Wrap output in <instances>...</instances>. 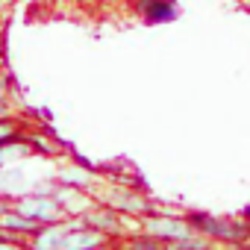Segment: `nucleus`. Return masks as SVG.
<instances>
[{"label": "nucleus", "instance_id": "nucleus-17", "mask_svg": "<svg viewBox=\"0 0 250 250\" xmlns=\"http://www.w3.org/2000/svg\"><path fill=\"white\" fill-rule=\"evenodd\" d=\"M241 218H250V206H244V209H241Z\"/></svg>", "mask_w": 250, "mask_h": 250}, {"label": "nucleus", "instance_id": "nucleus-3", "mask_svg": "<svg viewBox=\"0 0 250 250\" xmlns=\"http://www.w3.org/2000/svg\"><path fill=\"white\" fill-rule=\"evenodd\" d=\"M142 229L150 232V235H156L162 244H171V241H177V238H183V235L191 232V227H188L186 218H180V215H165V212H156V209L145 215Z\"/></svg>", "mask_w": 250, "mask_h": 250}, {"label": "nucleus", "instance_id": "nucleus-10", "mask_svg": "<svg viewBox=\"0 0 250 250\" xmlns=\"http://www.w3.org/2000/svg\"><path fill=\"white\" fill-rule=\"evenodd\" d=\"M56 183L74 186V188H88V186H91V168H85V165H80V162L65 165V168H59V174H56Z\"/></svg>", "mask_w": 250, "mask_h": 250}, {"label": "nucleus", "instance_id": "nucleus-18", "mask_svg": "<svg viewBox=\"0 0 250 250\" xmlns=\"http://www.w3.org/2000/svg\"><path fill=\"white\" fill-rule=\"evenodd\" d=\"M3 6H6V0H0V9H3Z\"/></svg>", "mask_w": 250, "mask_h": 250}, {"label": "nucleus", "instance_id": "nucleus-2", "mask_svg": "<svg viewBox=\"0 0 250 250\" xmlns=\"http://www.w3.org/2000/svg\"><path fill=\"white\" fill-rule=\"evenodd\" d=\"M100 203H106V206L118 209L121 215H136V218H145L147 212H153V206H150V203H147L139 191H133L127 183L112 186V188H103Z\"/></svg>", "mask_w": 250, "mask_h": 250}, {"label": "nucleus", "instance_id": "nucleus-5", "mask_svg": "<svg viewBox=\"0 0 250 250\" xmlns=\"http://www.w3.org/2000/svg\"><path fill=\"white\" fill-rule=\"evenodd\" d=\"M136 12L147 24H174L180 18L177 0H136Z\"/></svg>", "mask_w": 250, "mask_h": 250}, {"label": "nucleus", "instance_id": "nucleus-4", "mask_svg": "<svg viewBox=\"0 0 250 250\" xmlns=\"http://www.w3.org/2000/svg\"><path fill=\"white\" fill-rule=\"evenodd\" d=\"M80 218H83L85 227H91V229H97L103 235H124V232H127V229H124V215L118 209L106 206V203H94Z\"/></svg>", "mask_w": 250, "mask_h": 250}, {"label": "nucleus", "instance_id": "nucleus-15", "mask_svg": "<svg viewBox=\"0 0 250 250\" xmlns=\"http://www.w3.org/2000/svg\"><path fill=\"white\" fill-rule=\"evenodd\" d=\"M3 118H12V109H9L6 94H0V121H3Z\"/></svg>", "mask_w": 250, "mask_h": 250}, {"label": "nucleus", "instance_id": "nucleus-12", "mask_svg": "<svg viewBox=\"0 0 250 250\" xmlns=\"http://www.w3.org/2000/svg\"><path fill=\"white\" fill-rule=\"evenodd\" d=\"M24 133H18V127H15V121L12 118H3L0 121V145L3 142H12V139H21Z\"/></svg>", "mask_w": 250, "mask_h": 250}, {"label": "nucleus", "instance_id": "nucleus-1", "mask_svg": "<svg viewBox=\"0 0 250 250\" xmlns=\"http://www.w3.org/2000/svg\"><path fill=\"white\" fill-rule=\"evenodd\" d=\"M15 209L21 215H27V218L39 221V224H59V221L68 218L62 203H59V197L56 194H44V191H30V194L18 197Z\"/></svg>", "mask_w": 250, "mask_h": 250}, {"label": "nucleus", "instance_id": "nucleus-6", "mask_svg": "<svg viewBox=\"0 0 250 250\" xmlns=\"http://www.w3.org/2000/svg\"><path fill=\"white\" fill-rule=\"evenodd\" d=\"M106 241H109V235H103L91 227H65L59 250H88V247H100Z\"/></svg>", "mask_w": 250, "mask_h": 250}, {"label": "nucleus", "instance_id": "nucleus-7", "mask_svg": "<svg viewBox=\"0 0 250 250\" xmlns=\"http://www.w3.org/2000/svg\"><path fill=\"white\" fill-rule=\"evenodd\" d=\"M56 197H59L68 218H77V215H83L85 209L94 206V200L85 194V188H74V186H62V183L56 186Z\"/></svg>", "mask_w": 250, "mask_h": 250}, {"label": "nucleus", "instance_id": "nucleus-9", "mask_svg": "<svg viewBox=\"0 0 250 250\" xmlns=\"http://www.w3.org/2000/svg\"><path fill=\"white\" fill-rule=\"evenodd\" d=\"M0 227L9 229V232H15V235H21V238H30L42 224H39V221H33V218H27V215H21L15 206H9L3 215H0Z\"/></svg>", "mask_w": 250, "mask_h": 250}, {"label": "nucleus", "instance_id": "nucleus-13", "mask_svg": "<svg viewBox=\"0 0 250 250\" xmlns=\"http://www.w3.org/2000/svg\"><path fill=\"white\" fill-rule=\"evenodd\" d=\"M130 247H147V250H159V247H162V241H159L156 235L145 232V235H133V238H130Z\"/></svg>", "mask_w": 250, "mask_h": 250}, {"label": "nucleus", "instance_id": "nucleus-14", "mask_svg": "<svg viewBox=\"0 0 250 250\" xmlns=\"http://www.w3.org/2000/svg\"><path fill=\"white\" fill-rule=\"evenodd\" d=\"M27 142H30V147L39 150L42 156H53V145L44 142V133H39V136H27Z\"/></svg>", "mask_w": 250, "mask_h": 250}, {"label": "nucleus", "instance_id": "nucleus-11", "mask_svg": "<svg viewBox=\"0 0 250 250\" xmlns=\"http://www.w3.org/2000/svg\"><path fill=\"white\" fill-rule=\"evenodd\" d=\"M212 244V238H206L203 232H188V235H183V238H177V241H171L168 247H174V250H203V247H209Z\"/></svg>", "mask_w": 250, "mask_h": 250}, {"label": "nucleus", "instance_id": "nucleus-16", "mask_svg": "<svg viewBox=\"0 0 250 250\" xmlns=\"http://www.w3.org/2000/svg\"><path fill=\"white\" fill-rule=\"evenodd\" d=\"M6 88H9V80H6L3 71H0V94H6Z\"/></svg>", "mask_w": 250, "mask_h": 250}, {"label": "nucleus", "instance_id": "nucleus-8", "mask_svg": "<svg viewBox=\"0 0 250 250\" xmlns=\"http://www.w3.org/2000/svg\"><path fill=\"white\" fill-rule=\"evenodd\" d=\"M62 235H65V221H59V224H42V227L30 235V244H33L36 250H59Z\"/></svg>", "mask_w": 250, "mask_h": 250}]
</instances>
